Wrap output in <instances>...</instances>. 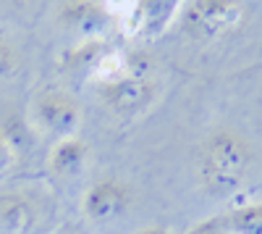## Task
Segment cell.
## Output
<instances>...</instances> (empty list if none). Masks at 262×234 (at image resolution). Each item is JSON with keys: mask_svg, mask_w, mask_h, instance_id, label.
I'll return each instance as SVG.
<instances>
[{"mask_svg": "<svg viewBox=\"0 0 262 234\" xmlns=\"http://www.w3.org/2000/svg\"><path fill=\"white\" fill-rule=\"evenodd\" d=\"M100 100L118 116H139L158 100L160 84L152 74H126L111 84H97Z\"/></svg>", "mask_w": 262, "mask_h": 234, "instance_id": "obj_5", "label": "cell"}, {"mask_svg": "<svg viewBox=\"0 0 262 234\" xmlns=\"http://www.w3.org/2000/svg\"><path fill=\"white\" fill-rule=\"evenodd\" d=\"M55 21L63 29L86 40V37H102V32L111 24V16H107L100 0H60Z\"/></svg>", "mask_w": 262, "mask_h": 234, "instance_id": "obj_7", "label": "cell"}, {"mask_svg": "<svg viewBox=\"0 0 262 234\" xmlns=\"http://www.w3.org/2000/svg\"><path fill=\"white\" fill-rule=\"evenodd\" d=\"M126 74H131V69H128V53H123L118 48H107L100 55V61L95 63L90 79L95 84H111V82H116V79H121Z\"/></svg>", "mask_w": 262, "mask_h": 234, "instance_id": "obj_12", "label": "cell"}, {"mask_svg": "<svg viewBox=\"0 0 262 234\" xmlns=\"http://www.w3.org/2000/svg\"><path fill=\"white\" fill-rule=\"evenodd\" d=\"M86 155H90V147H86V142L79 134L60 137L53 145L50 155H48V168H50V174L58 177V179H74V177H79L84 171Z\"/></svg>", "mask_w": 262, "mask_h": 234, "instance_id": "obj_9", "label": "cell"}, {"mask_svg": "<svg viewBox=\"0 0 262 234\" xmlns=\"http://www.w3.org/2000/svg\"><path fill=\"white\" fill-rule=\"evenodd\" d=\"M134 205V189L121 177H102L81 195V213L92 224H113Z\"/></svg>", "mask_w": 262, "mask_h": 234, "instance_id": "obj_4", "label": "cell"}, {"mask_svg": "<svg viewBox=\"0 0 262 234\" xmlns=\"http://www.w3.org/2000/svg\"><path fill=\"white\" fill-rule=\"evenodd\" d=\"M16 63H18V50L13 42L0 32V76H6L16 69Z\"/></svg>", "mask_w": 262, "mask_h": 234, "instance_id": "obj_13", "label": "cell"}, {"mask_svg": "<svg viewBox=\"0 0 262 234\" xmlns=\"http://www.w3.org/2000/svg\"><path fill=\"white\" fill-rule=\"evenodd\" d=\"M181 6H184V0H137L134 13L126 18V32L158 37L179 16Z\"/></svg>", "mask_w": 262, "mask_h": 234, "instance_id": "obj_8", "label": "cell"}, {"mask_svg": "<svg viewBox=\"0 0 262 234\" xmlns=\"http://www.w3.org/2000/svg\"><path fill=\"white\" fill-rule=\"evenodd\" d=\"M18 158V150H16V145L8 140V134L0 129V174H6L8 168L16 163Z\"/></svg>", "mask_w": 262, "mask_h": 234, "instance_id": "obj_15", "label": "cell"}, {"mask_svg": "<svg viewBox=\"0 0 262 234\" xmlns=\"http://www.w3.org/2000/svg\"><path fill=\"white\" fill-rule=\"evenodd\" d=\"M134 234H173V231H170V229H165V226L152 224V226H144V229H139V231H134Z\"/></svg>", "mask_w": 262, "mask_h": 234, "instance_id": "obj_17", "label": "cell"}, {"mask_svg": "<svg viewBox=\"0 0 262 234\" xmlns=\"http://www.w3.org/2000/svg\"><path fill=\"white\" fill-rule=\"evenodd\" d=\"M244 0H184L179 11L181 29L194 42L228 37L244 21Z\"/></svg>", "mask_w": 262, "mask_h": 234, "instance_id": "obj_2", "label": "cell"}, {"mask_svg": "<svg viewBox=\"0 0 262 234\" xmlns=\"http://www.w3.org/2000/svg\"><path fill=\"white\" fill-rule=\"evenodd\" d=\"M100 3H102V8L107 11L111 18H123V21L137 8V0H100Z\"/></svg>", "mask_w": 262, "mask_h": 234, "instance_id": "obj_14", "label": "cell"}, {"mask_svg": "<svg viewBox=\"0 0 262 234\" xmlns=\"http://www.w3.org/2000/svg\"><path fill=\"white\" fill-rule=\"evenodd\" d=\"M32 121L37 129L55 134L60 140V137L79 134L84 113H81L79 100L71 92L58 90V87H45L37 92L32 103Z\"/></svg>", "mask_w": 262, "mask_h": 234, "instance_id": "obj_3", "label": "cell"}, {"mask_svg": "<svg viewBox=\"0 0 262 234\" xmlns=\"http://www.w3.org/2000/svg\"><path fill=\"white\" fill-rule=\"evenodd\" d=\"M45 210L34 192L8 187L0 189V234H37Z\"/></svg>", "mask_w": 262, "mask_h": 234, "instance_id": "obj_6", "label": "cell"}, {"mask_svg": "<svg viewBox=\"0 0 262 234\" xmlns=\"http://www.w3.org/2000/svg\"><path fill=\"white\" fill-rule=\"evenodd\" d=\"M254 166L252 140L233 126H215L202 140L196 174L200 187L215 200L231 198L242 187Z\"/></svg>", "mask_w": 262, "mask_h": 234, "instance_id": "obj_1", "label": "cell"}, {"mask_svg": "<svg viewBox=\"0 0 262 234\" xmlns=\"http://www.w3.org/2000/svg\"><path fill=\"white\" fill-rule=\"evenodd\" d=\"M223 226L226 234H262V200L226 210Z\"/></svg>", "mask_w": 262, "mask_h": 234, "instance_id": "obj_11", "label": "cell"}, {"mask_svg": "<svg viewBox=\"0 0 262 234\" xmlns=\"http://www.w3.org/2000/svg\"><path fill=\"white\" fill-rule=\"evenodd\" d=\"M184 234H226L223 213H221V216H212V219H205V221L194 224V226H189Z\"/></svg>", "mask_w": 262, "mask_h": 234, "instance_id": "obj_16", "label": "cell"}, {"mask_svg": "<svg viewBox=\"0 0 262 234\" xmlns=\"http://www.w3.org/2000/svg\"><path fill=\"white\" fill-rule=\"evenodd\" d=\"M111 48L105 37H86V40H79L76 45L66 48L60 53V66L66 71H74V74H86L90 76L95 63L100 61V55Z\"/></svg>", "mask_w": 262, "mask_h": 234, "instance_id": "obj_10", "label": "cell"}]
</instances>
